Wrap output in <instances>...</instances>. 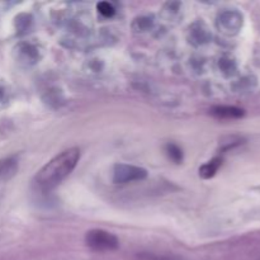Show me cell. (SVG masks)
<instances>
[{
  "mask_svg": "<svg viewBox=\"0 0 260 260\" xmlns=\"http://www.w3.org/2000/svg\"><path fill=\"white\" fill-rule=\"evenodd\" d=\"M79 159H80V150L78 147L63 150L38 170L35 178L36 185L42 192L52 190L71 174L79 162Z\"/></svg>",
  "mask_w": 260,
  "mask_h": 260,
  "instance_id": "cell-1",
  "label": "cell"
},
{
  "mask_svg": "<svg viewBox=\"0 0 260 260\" xmlns=\"http://www.w3.org/2000/svg\"><path fill=\"white\" fill-rule=\"evenodd\" d=\"M85 243L94 251H112L119 246L118 239L113 234L99 229L86 233Z\"/></svg>",
  "mask_w": 260,
  "mask_h": 260,
  "instance_id": "cell-2",
  "label": "cell"
},
{
  "mask_svg": "<svg viewBox=\"0 0 260 260\" xmlns=\"http://www.w3.org/2000/svg\"><path fill=\"white\" fill-rule=\"evenodd\" d=\"M146 177V170L136 165L117 164L113 169V182L116 184H127L137 180H144Z\"/></svg>",
  "mask_w": 260,
  "mask_h": 260,
  "instance_id": "cell-3",
  "label": "cell"
},
{
  "mask_svg": "<svg viewBox=\"0 0 260 260\" xmlns=\"http://www.w3.org/2000/svg\"><path fill=\"white\" fill-rule=\"evenodd\" d=\"M218 25L228 35H235L243 25V15L236 10H228L220 15Z\"/></svg>",
  "mask_w": 260,
  "mask_h": 260,
  "instance_id": "cell-4",
  "label": "cell"
},
{
  "mask_svg": "<svg viewBox=\"0 0 260 260\" xmlns=\"http://www.w3.org/2000/svg\"><path fill=\"white\" fill-rule=\"evenodd\" d=\"M211 114L220 119H238L245 114L244 109L231 106H217L211 109Z\"/></svg>",
  "mask_w": 260,
  "mask_h": 260,
  "instance_id": "cell-5",
  "label": "cell"
},
{
  "mask_svg": "<svg viewBox=\"0 0 260 260\" xmlns=\"http://www.w3.org/2000/svg\"><path fill=\"white\" fill-rule=\"evenodd\" d=\"M18 168V161L15 157L10 156L7 159L0 160V182L2 180L9 179L10 177L15 174V170Z\"/></svg>",
  "mask_w": 260,
  "mask_h": 260,
  "instance_id": "cell-6",
  "label": "cell"
},
{
  "mask_svg": "<svg viewBox=\"0 0 260 260\" xmlns=\"http://www.w3.org/2000/svg\"><path fill=\"white\" fill-rule=\"evenodd\" d=\"M221 164H222V159H220V157H216V159L206 162L205 165L200 168V177H202L203 179H210L217 173Z\"/></svg>",
  "mask_w": 260,
  "mask_h": 260,
  "instance_id": "cell-7",
  "label": "cell"
},
{
  "mask_svg": "<svg viewBox=\"0 0 260 260\" xmlns=\"http://www.w3.org/2000/svg\"><path fill=\"white\" fill-rule=\"evenodd\" d=\"M167 152H168V155H169L170 159H172L174 162H177V164H179V162L183 160V152H182V150L177 146V145H174V144L168 145Z\"/></svg>",
  "mask_w": 260,
  "mask_h": 260,
  "instance_id": "cell-8",
  "label": "cell"
},
{
  "mask_svg": "<svg viewBox=\"0 0 260 260\" xmlns=\"http://www.w3.org/2000/svg\"><path fill=\"white\" fill-rule=\"evenodd\" d=\"M96 8H98V12L106 18L112 17V15L114 14V12H116V10H114L113 5L109 4V3H107V2L99 3V4L96 5Z\"/></svg>",
  "mask_w": 260,
  "mask_h": 260,
  "instance_id": "cell-9",
  "label": "cell"
}]
</instances>
